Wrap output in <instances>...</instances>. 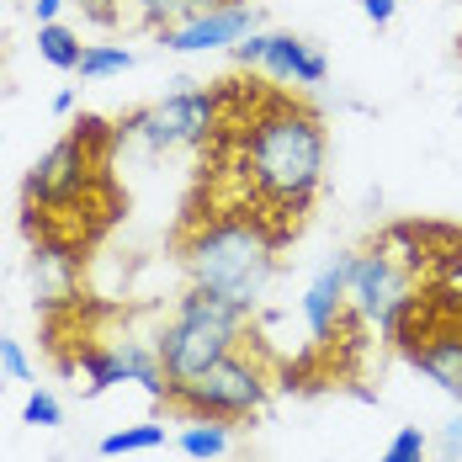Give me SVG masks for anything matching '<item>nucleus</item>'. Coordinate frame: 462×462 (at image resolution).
Here are the masks:
<instances>
[{"label": "nucleus", "instance_id": "f257e3e1", "mask_svg": "<svg viewBox=\"0 0 462 462\" xmlns=\"http://www.w3.org/2000/svg\"><path fill=\"white\" fill-rule=\"evenodd\" d=\"M245 171L255 191L282 208V213H303L309 197L319 191L324 176V128L314 112L292 106V101H266L261 117L245 134Z\"/></svg>", "mask_w": 462, "mask_h": 462}, {"label": "nucleus", "instance_id": "f03ea898", "mask_svg": "<svg viewBox=\"0 0 462 462\" xmlns=\"http://www.w3.org/2000/svg\"><path fill=\"white\" fill-rule=\"evenodd\" d=\"M272 250H277V239L255 218H218L186 245L191 287L239 309V314H250L272 282Z\"/></svg>", "mask_w": 462, "mask_h": 462}, {"label": "nucleus", "instance_id": "7ed1b4c3", "mask_svg": "<svg viewBox=\"0 0 462 462\" xmlns=\"http://www.w3.org/2000/svg\"><path fill=\"white\" fill-rule=\"evenodd\" d=\"M239 335H245V314L191 287L181 298V309H176V319L165 324V335H160L154 351H160V362L171 372V383H186V377H197L202 367L234 356Z\"/></svg>", "mask_w": 462, "mask_h": 462}, {"label": "nucleus", "instance_id": "20e7f679", "mask_svg": "<svg viewBox=\"0 0 462 462\" xmlns=\"http://www.w3.org/2000/svg\"><path fill=\"white\" fill-rule=\"evenodd\" d=\"M106 139V123L96 117H80L69 139H59L43 160L27 171V208H69L86 181H91V165H96V143Z\"/></svg>", "mask_w": 462, "mask_h": 462}, {"label": "nucleus", "instance_id": "39448f33", "mask_svg": "<svg viewBox=\"0 0 462 462\" xmlns=\"http://www.w3.org/2000/svg\"><path fill=\"white\" fill-rule=\"evenodd\" d=\"M399 346L430 383H441L452 399H462V324H452V309H430L415 298L399 324Z\"/></svg>", "mask_w": 462, "mask_h": 462}, {"label": "nucleus", "instance_id": "423d86ee", "mask_svg": "<svg viewBox=\"0 0 462 462\" xmlns=\"http://www.w3.org/2000/svg\"><path fill=\"white\" fill-rule=\"evenodd\" d=\"M171 399L191 410V415H213V420H234V415H255L261 399H266V383L261 372L245 367L239 356H224L213 367H202L186 383H171Z\"/></svg>", "mask_w": 462, "mask_h": 462}, {"label": "nucleus", "instance_id": "0eeeda50", "mask_svg": "<svg viewBox=\"0 0 462 462\" xmlns=\"http://www.w3.org/2000/svg\"><path fill=\"white\" fill-rule=\"evenodd\" d=\"M218 128V96L213 91H176L154 101L149 112L128 117L117 134L139 139L143 149H181V143H202Z\"/></svg>", "mask_w": 462, "mask_h": 462}, {"label": "nucleus", "instance_id": "6e6552de", "mask_svg": "<svg viewBox=\"0 0 462 462\" xmlns=\"http://www.w3.org/2000/svg\"><path fill=\"white\" fill-rule=\"evenodd\" d=\"M351 303L367 324H377L383 335H399V324L415 303V287L410 272L388 255V250H367V255H351Z\"/></svg>", "mask_w": 462, "mask_h": 462}, {"label": "nucleus", "instance_id": "1a4fd4ad", "mask_svg": "<svg viewBox=\"0 0 462 462\" xmlns=\"http://www.w3.org/2000/svg\"><path fill=\"white\" fill-rule=\"evenodd\" d=\"M234 59L245 69H266L272 80H292V86H319L324 69H329L324 53H314L292 32H250V38L234 43Z\"/></svg>", "mask_w": 462, "mask_h": 462}, {"label": "nucleus", "instance_id": "9d476101", "mask_svg": "<svg viewBox=\"0 0 462 462\" xmlns=\"http://www.w3.org/2000/svg\"><path fill=\"white\" fill-rule=\"evenodd\" d=\"M86 372V388L101 393L112 383H143L149 399H171V372L160 362V351H143V346H117V351H86L80 356Z\"/></svg>", "mask_w": 462, "mask_h": 462}, {"label": "nucleus", "instance_id": "9b49d317", "mask_svg": "<svg viewBox=\"0 0 462 462\" xmlns=\"http://www.w3.org/2000/svg\"><path fill=\"white\" fill-rule=\"evenodd\" d=\"M255 32V5H218V11H202L181 27H165V48L171 53H208V48H234L239 38Z\"/></svg>", "mask_w": 462, "mask_h": 462}, {"label": "nucleus", "instance_id": "f8f14e48", "mask_svg": "<svg viewBox=\"0 0 462 462\" xmlns=\"http://www.w3.org/2000/svg\"><path fill=\"white\" fill-rule=\"evenodd\" d=\"M346 298H351V255H335L319 277H314L309 298H303V319L314 329V340H329L335 335V324L346 314Z\"/></svg>", "mask_w": 462, "mask_h": 462}, {"label": "nucleus", "instance_id": "ddd939ff", "mask_svg": "<svg viewBox=\"0 0 462 462\" xmlns=\"http://www.w3.org/2000/svg\"><path fill=\"white\" fill-rule=\"evenodd\" d=\"M181 452L197 462H218L224 452H229V425L213 415H197L191 425L181 430Z\"/></svg>", "mask_w": 462, "mask_h": 462}, {"label": "nucleus", "instance_id": "4468645a", "mask_svg": "<svg viewBox=\"0 0 462 462\" xmlns=\"http://www.w3.org/2000/svg\"><path fill=\"white\" fill-rule=\"evenodd\" d=\"M38 53H43L53 69H80V53H86V48H80V38H75L69 27L43 22V27H38Z\"/></svg>", "mask_w": 462, "mask_h": 462}, {"label": "nucleus", "instance_id": "2eb2a0df", "mask_svg": "<svg viewBox=\"0 0 462 462\" xmlns=\"http://www.w3.org/2000/svg\"><path fill=\"white\" fill-rule=\"evenodd\" d=\"M218 5H229V0H139V16L160 22V27H181V22L202 16V11H218Z\"/></svg>", "mask_w": 462, "mask_h": 462}, {"label": "nucleus", "instance_id": "dca6fc26", "mask_svg": "<svg viewBox=\"0 0 462 462\" xmlns=\"http://www.w3.org/2000/svg\"><path fill=\"white\" fill-rule=\"evenodd\" d=\"M134 69V53L123 43H96L80 53V80H106V75H123Z\"/></svg>", "mask_w": 462, "mask_h": 462}, {"label": "nucleus", "instance_id": "f3484780", "mask_svg": "<svg viewBox=\"0 0 462 462\" xmlns=\"http://www.w3.org/2000/svg\"><path fill=\"white\" fill-rule=\"evenodd\" d=\"M165 441V425H134V430H112L101 441V457H123V452H149Z\"/></svg>", "mask_w": 462, "mask_h": 462}, {"label": "nucleus", "instance_id": "a211bd4d", "mask_svg": "<svg viewBox=\"0 0 462 462\" xmlns=\"http://www.w3.org/2000/svg\"><path fill=\"white\" fill-rule=\"evenodd\" d=\"M377 462H425V430H420V425H404Z\"/></svg>", "mask_w": 462, "mask_h": 462}, {"label": "nucleus", "instance_id": "6ab92c4d", "mask_svg": "<svg viewBox=\"0 0 462 462\" xmlns=\"http://www.w3.org/2000/svg\"><path fill=\"white\" fill-rule=\"evenodd\" d=\"M0 367H5V377H16V383H27V377H32V362H27V351H22L11 335H0Z\"/></svg>", "mask_w": 462, "mask_h": 462}, {"label": "nucleus", "instance_id": "aec40b11", "mask_svg": "<svg viewBox=\"0 0 462 462\" xmlns=\"http://www.w3.org/2000/svg\"><path fill=\"white\" fill-rule=\"evenodd\" d=\"M22 420H27V425H59L64 410H59V399H53V393H32V399H27V410H22Z\"/></svg>", "mask_w": 462, "mask_h": 462}, {"label": "nucleus", "instance_id": "412c9836", "mask_svg": "<svg viewBox=\"0 0 462 462\" xmlns=\"http://www.w3.org/2000/svg\"><path fill=\"white\" fill-rule=\"evenodd\" d=\"M362 11H367L377 27H388V22H393V11H399V0H362Z\"/></svg>", "mask_w": 462, "mask_h": 462}, {"label": "nucleus", "instance_id": "4be33fe9", "mask_svg": "<svg viewBox=\"0 0 462 462\" xmlns=\"http://www.w3.org/2000/svg\"><path fill=\"white\" fill-rule=\"evenodd\" d=\"M69 0H32V16H38V27L43 22H59V11H64Z\"/></svg>", "mask_w": 462, "mask_h": 462}, {"label": "nucleus", "instance_id": "5701e85b", "mask_svg": "<svg viewBox=\"0 0 462 462\" xmlns=\"http://www.w3.org/2000/svg\"><path fill=\"white\" fill-rule=\"evenodd\" d=\"M80 11L96 16V22H112V16H117V5H112V0H80Z\"/></svg>", "mask_w": 462, "mask_h": 462}, {"label": "nucleus", "instance_id": "b1692460", "mask_svg": "<svg viewBox=\"0 0 462 462\" xmlns=\"http://www.w3.org/2000/svg\"><path fill=\"white\" fill-rule=\"evenodd\" d=\"M441 441H447V457H457V452H462V415L441 430Z\"/></svg>", "mask_w": 462, "mask_h": 462}, {"label": "nucleus", "instance_id": "393cba45", "mask_svg": "<svg viewBox=\"0 0 462 462\" xmlns=\"http://www.w3.org/2000/svg\"><path fill=\"white\" fill-rule=\"evenodd\" d=\"M69 106H75V91H59V96H53V112H59V117H64Z\"/></svg>", "mask_w": 462, "mask_h": 462}, {"label": "nucleus", "instance_id": "a878e982", "mask_svg": "<svg viewBox=\"0 0 462 462\" xmlns=\"http://www.w3.org/2000/svg\"><path fill=\"white\" fill-rule=\"evenodd\" d=\"M441 462H457V457H441Z\"/></svg>", "mask_w": 462, "mask_h": 462}]
</instances>
